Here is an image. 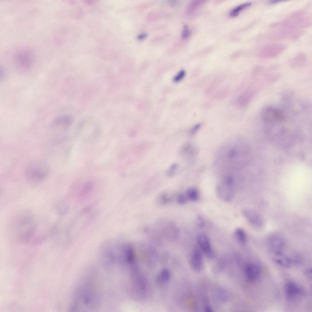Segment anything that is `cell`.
<instances>
[{
  "instance_id": "obj_1",
  "label": "cell",
  "mask_w": 312,
  "mask_h": 312,
  "mask_svg": "<svg viewBox=\"0 0 312 312\" xmlns=\"http://www.w3.org/2000/svg\"><path fill=\"white\" fill-rule=\"evenodd\" d=\"M49 173L48 165L41 160H35L27 166L25 174L27 180L32 184H38L43 181Z\"/></svg>"
},
{
  "instance_id": "obj_2",
  "label": "cell",
  "mask_w": 312,
  "mask_h": 312,
  "mask_svg": "<svg viewBox=\"0 0 312 312\" xmlns=\"http://www.w3.org/2000/svg\"><path fill=\"white\" fill-rule=\"evenodd\" d=\"M32 215L29 212L22 214L18 220L19 236L27 239L33 235L35 228V223Z\"/></svg>"
},
{
  "instance_id": "obj_3",
  "label": "cell",
  "mask_w": 312,
  "mask_h": 312,
  "mask_svg": "<svg viewBox=\"0 0 312 312\" xmlns=\"http://www.w3.org/2000/svg\"><path fill=\"white\" fill-rule=\"evenodd\" d=\"M261 115L264 120L269 122H281L285 118L282 111L271 107L265 108L262 112Z\"/></svg>"
},
{
  "instance_id": "obj_4",
  "label": "cell",
  "mask_w": 312,
  "mask_h": 312,
  "mask_svg": "<svg viewBox=\"0 0 312 312\" xmlns=\"http://www.w3.org/2000/svg\"><path fill=\"white\" fill-rule=\"evenodd\" d=\"M267 243L270 253L282 251L286 245L284 238L278 233L271 235L268 239Z\"/></svg>"
},
{
  "instance_id": "obj_5",
  "label": "cell",
  "mask_w": 312,
  "mask_h": 312,
  "mask_svg": "<svg viewBox=\"0 0 312 312\" xmlns=\"http://www.w3.org/2000/svg\"><path fill=\"white\" fill-rule=\"evenodd\" d=\"M242 213L245 218L254 228L261 229L263 227V220L257 211L250 209H245L243 210Z\"/></svg>"
},
{
  "instance_id": "obj_6",
  "label": "cell",
  "mask_w": 312,
  "mask_h": 312,
  "mask_svg": "<svg viewBox=\"0 0 312 312\" xmlns=\"http://www.w3.org/2000/svg\"><path fill=\"white\" fill-rule=\"evenodd\" d=\"M196 239L198 246L205 255L209 258H213L214 253L207 235L205 233H200L197 235Z\"/></svg>"
},
{
  "instance_id": "obj_7",
  "label": "cell",
  "mask_w": 312,
  "mask_h": 312,
  "mask_svg": "<svg viewBox=\"0 0 312 312\" xmlns=\"http://www.w3.org/2000/svg\"><path fill=\"white\" fill-rule=\"evenodd\" d=\"M190 261V265L193 270L199 272L202 270L203 265V256L200 250L197 247L193 249Z\"/></svg>"
},
{
  "instance_id": "obj_8",
  "label": "cell",
  "mask_w": 312,
  "mask_h": 312,
  "mask_svg": "<svg viewBox=\"0 0 312 312\" xmlns=\"http://www.w3.org/2000/svg\"><path fill=\"white\" fill-rule=\"evenodd\" d=\"M285 290L286 297L289 300H294L304 293L303 289L292 282H289L286 283Z\"/></svg>"
},
{
  "instance_id": "obj_9",
  "label": "cell",
  "mask_w": 312,
  "mask_h": 312,
  "mask_svg": "<svg viewBox=\"0 0 312 312\" xmlns=\"http://www.w3.org/2000/svg\"><path fill=\"white\" fill-rule=\"evenodd\" d=\"M244 271L246 277L249 281L253 282L257 279L260 276L261 269L257 264L251 263L246 264Z\"/></svg>"
},
{
  "instance_id": "obj_10",
  "label": "cell",
  "mask_w": 312,
  "mask_h": 312,
  "mask_svg": "<svg viewBox=\"0 0 312 312\" xmlns=\"http://www.w3.org/2000/svg\"><path fill=\"white\" fill-rule=\"evenodd\" d=\"M272 260L278 265L284 268L289 267L292 263V260L282 251L270 253Z\"/></svg>"
},
{
  "instance_id": "obj_11",
  "label": "cell",
  "mask_w": 312,
  "mask_h": 312,
  "mask_svg": "<svg viewBox=\"0 0 312 312\" xmlns=\"http://www.w3.org/2000/svg\"><path fill=\"white\" fill-rule=\"evenodd\" d=\"M218 186L216 193L219 198L224 201L228 202L232 199L234 193L232 187L224 184Z\"/></svg>"
},
{
  "instance_id": "obj_12",
  "label": "cell",
  "mask_w": 312,
  "mask_h": 312,
  "mask_svg": "<svg viewBox=\"0 0 312 312\" xmlns=\"http://www.w3.org/2000/svg\"><path fill=\"white\" fill-rule=\"evenodd\" d=\"M253 96V92L250 90L246 91L239 97L236 101V104L240 107L245 106L249 103Z\"/></svg>"
},
{
  "instance_id": "obj_13",
  "label": "cell",
  "mask_w": 312,
  "mask_h": 312,
  "mask_svg": "<svg viewBox=\"0 0 312 312\" xmlns=\"http://www.w3.org/2000/svg\"><path fill=\"white\" fill-rule=\"evenodd\" d=\"M170 273L167 269H164L158 274L156 278V282L159 284L167 282L170 279Z\"/></svg>"
},
{
  "instance_id": "obj_14",
  "label": "cell",
  "mask_w": 312,
  "mask_h": 312,
  "mask_svg": "<svg viewBox=\"0 0 312 312\" xmlns=\"http://www.w3.org/2000/svg\"><path fill=\"white\" fill-rule=\"evenodd\" d=\"M186 196L188 200L196 201L200 198V194L198 190L195 188H191L187 190Z\"/></svg>"
},
{
  "instance_id": "obj_15",
  "label": "cell",
  "mask_w": 312,
  "mask_h": 312,
  "mask_svg": "<svg viewBox=\"0 0 312 312\" xmlns=\"http://www.w3.org/2000/svg\"><path fill=\"white\" fill-rule=\"evenodd\" d=\"M235 236L239 241L242 243H245L246 240V236L244 231L240 228H237L235 232Z\"/></svg>"
},
{
  "instance_id": "obj_16",
  "label": "cell",
  "mask_w": 312,
  "mask_h": 312,
  "mask_svg": "<svg viewBox=\"0 0 312 312\" xmlns=\"http://www.w3.org/2000/svg\"><path fill=\"white\" fill-rule=\"evenodd\" d=\"M250 4V2H246L239 5L231 11L230 13V15L232 17L236 16L242 10Z\"/></svg>"
},
{
  "instance_id": "obj_17",
  "label": "cell",
  "mask_w": 312,
  "mask_h": 312,
  "mask_svg": "<svg viewBox=\"0 0 312 312\" xmlns=\"http://www.w3.org/2000/svg\"><path fill=\"white\" fill-rule=\"evenodd\" d=\"M186 73L184 70H181L174 77L173 81L175 82H178L181 81L185 76Z\"/></svg>"
},
{
  "instance_id": "obj_18",
  "label": "cell",
  "mask_w": 312,
  "mask_h": 312,
  "mask_svg": "<svg viewBox=\"0 0 312 312\" xmlns=\"http://www.w3.org/2000/svg\"><path fill=\"white\" fill-rule=\"evenodd\" d=\"M188 200L186 195L183 194H179L177 197V201L180 204H185Z\"/></svg>"
},
{
  "instance_id": "obj_19",
  "label": "cell",
  "mask_w": 312,
  "mask_h": 312,
  "mask_svg": "<svg viewBox=\"0 0 312 312\" xmlns=\"http://www.w3.org/2000/svg\"><path fill=\"white\" fill-rule=\"evenodd\" d=\"M191 32L189 30L188 26L186 25L183 27V29L182 32V36L184 38H187L190 35Z\"/></svg>"
},
{
  "instance_id": "obj_20",
  "label": "cell",
  "mask_w": 312,
  "mask_h": 312,
  "mask_svg": "<svg viewBox=\"0 0 312 312\" xmlns=\"http://www.w3.org/2000/svg\"><path fill=\"white\" fill-rule=\"evenodd\" d=\"M196 223L198 226L202 228L204 226V222L202 217L200 215H198L196 219Z\"/></svg>"
},
{
  "instance_id": "obj_21",
  "label": "cell",
  "mask_w": 312,
  "mask_h": 312,
  "mask_svg": "<svg viewBox=\"0 0 312 312\" xmlns=\"http://www.w3.org/2000/svg\"><path fill=\"white\" fill-rule=\"evenodd\" d=\"M177 165L176 164H174L171 165L168 170V176H171L174 175L177 168Z\"/></svg>"
},
{
  "instance_id": "obj_22",
  "label": "cell",
  "mask_w": 312,
  "mask_h": 312,
  "mask_svg": "<svg viewBox=\"0 0 312 312\" xmlns=\"http://www.w3.org/2000/svg\"><path fill=\"white\" fill-rule=\"evenodd\" d=\"M312 269L311 268H308L305 270L304 272V275L309 280L312 279Z\"/></svg>"
},
{
  "instance_id": "obj_23",
  "label": "cell",
  "mask_w": 312,
  "mask_h": 312,
  "mask_svg": "<svg viewBox=\"0 0 312 312\" xmlns=\"http://www.w3.org/2000/svg\"><path fill=\"white\" fill-rule=\"evenodd\" d=\"M200 125L199 124H197L195 126L193 127V128L191 130V133H194L196 131H197V130H198V129L200 128Z\"/></svg>"
},
{
  "instance_id": "obj_24",
  "label": "cell",
  "mask_w": 312,
  "mask_h": 312,
  "mask_svg": "<svg viewBox=\"0 0 312 312\" xmlns=\"http://www.w3.org/2000/svg\"><path fill=\"white\" fill-rule=\"evenodd\" d=\"M147 36V34L144 33L139 34L137 37V38L139 40H142L145 38Z\"/></svg>"
},
{
  "instance_id": "obj_25",
  "label": "cell",
  "mask_w": 312,
  "mask_h": 312,
  "mask_svg": "<svg viewBox=\"0 0 312 312\" xmlns=\"http://www.w3.org/2000/svg\"><path fill=\"white\" fill-rule=\"evenodd\" d=\"M204 310H205L207 312H212L213 311L212 309V308L210 307L209 306H206L205 307Z\"/></svg>"
},
{
  "instance_id": "obj_26",
  "label": "cell",
  "mask_w": 312,
  "mask_h": 312,
  "mask_svg": "<svg viewBox=\"0 0 312 312\" xmlns=\"http://www.w3.org/2000/svg\"><path fill=\"white\" fill-rule=\"evenodd\" d=\"M169 199L168 197V196H166V195H165L164 197H163V196H162V201L163 202V201H164V202H167V201H168Z\"/></svg>"
}]
</instances>
